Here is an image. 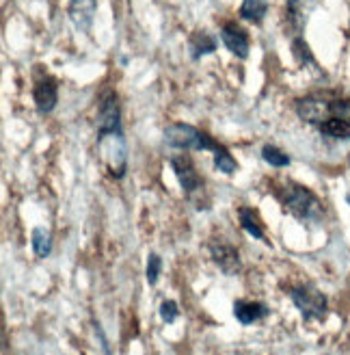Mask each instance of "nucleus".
I'll use <instances>...</instances> for the list:
<instances>
[{
	"instance_id": "obj_14",
	"label": "nucleus",
	"mask_w": 350,
	"mask_h": 355,
	"mask_svg": "<svg viewBox=\"0 0 350 355\" xmlns=\"http://www.w3.org/2000/svg\"><path fill=\"white\" fill-rule=\"evenodd\" d=\"M268 13V0H242L240 5V17L259 24Z\"/></svg>"
},
{
	"instance_id": "obj_3",
	"label": "nucleus",
	"mask_w": 350,
	"mask_h": 355,
	"mask_svg": "<svg viewBox=\"0 0 350 355\" xmlns=\"http://www.w3.org/2000/svg\"><path fill=\"white\" fill-rule=\"evenodd\" d=\"M98 154L102 158L104 169L109 171L111 178L121 180L128 171V146L124 130H109L98 132Z\"/></svg>"
},
{
	"instance_id": "obj_13",
	"label": "nucleus",
	"mask_w": 350,
	"mask_h": 355,
	"mask_svg": "<svg viewBox=\"0 0 350 355\" xmlns=\"http://www.w3.org/2000/svg\"><path fill=\"white\" fill-rule=\"evenodd\" d=\"M217 50V40L212 37V35L208 33H195L190 37V57L192 59H201L205 55H212V52Z\"/></svg>"
},
{
	"instance_id": "obj_19",
	"label": "nucleus",
	"mask_w": 350,
	"mask_h": 355,
	"mask_svg": "<svg viewBox=\"0 0 350 355\" xmlns=\"http://www.w3.org/2000/svg\"><path fill=\"white\" fill-rule=\"evenodd\" d=\"M160 271H163V260L158 254H149L147 258V269H145V277L149 284H156L160 277Z\"/></svg>"
},
{
	"instance_id": "obj_6",
	"label": "nucleus",
	"mask_w": 350,
	"mask_h": 355,
	"mask_svg": "<svg viewBox=\"0 0 350 355\" xmlns=\"http://www.w3.org/2000/svg\"><path fill=\"white\" fill-rule=\"evenodd\" d=\"M98 132L121 130V113H119V100L115 92H104L100 98V111H98Z\"/></svg>"
},
{
	"instance_id": "obj_10",
	"label": "nucleus",
	"mask_w": 350,
	"mask_h": 355,
	"mask_svg": "<svg viewBox=\"0 0 350 355\" xmlns=\"http://www.w3.org/2000/svg\"><path fill=\"white\" fill-rule=\"evenodd\" d=\"M210 256H212L214 264L227 275L240 273V256L236 252V247L227 243H212L210 245Z\"/></svg>"
},
{
	"instance_id": "obj_11",
	"label": "nucleus",
	"mask_w": 350,
	"mask_h": 355,
	"mask_svg": "<svg viewBox=\"0 0 350 355\" xmlns=\"http://www.w3.org/2000/svg\"><path fill=\"white\" fill-rule=\"evenodd\" d=\"M95 11H98V0H69V7H67L69 20L74 22L78 31H84V33L91 28Z\"/></svg>"
},
{
	"instance_id": "obj_12",
	"label": "nucleus",
	"mask_w": 350,
	"mask_h": 355,
	"mask_svg": "<svg viewBox=\"0 0 350 355\" xmlns=\"http://www.w3.org/2000/svg\"><path fill=\"white\" fill-rule=\"evenodd\" d=\"M234 316L242 325H253L268 316V306L261 301H249V299H236L234 301Z\"/></svg>"
},
{
	"instance_id": "obj_22",
	"label": "nucleus",
	"mask_w": 350,
	"mask_h": 355,
	"mask_svg": "<svg viewBox=\"0 0 350 355\" xmlns=\"http://www.w3.org/2000/svg\"><path fill=\"white\" fill-rule=\"evenodd\" d=\"M95 331H98V338H100V343H102V349H104V355H111V347H109V340L104 338V331H102V327L95 323Z\"/></svg>"
},
{
	"instance_id": "obj_2",
	"label": "nucleus",
	"mask_w": 350,
	"mask_h": 355,
	"mask_svg": "<svg viewBox=\"0 0 350 355\" xmlns=\"http://www.w3.org/2000/svg\"><path fill=\"white\" fill-rule=\"evenodd\" d=\"M279 200L284 202L286 210H290V215H294L299 221L318 223L324 217V208H322L320 200L303 184L286 182L282 189H279Z\"/></svg>"
},
{
	"instance_id": "obj_15",
	"label": "nucleus",
	"mask_w": 350,
	"mask_h": 355,
	"mask_svg": "<svg viewBox=\"0 0 350 355\" xmlns=\"http://www.w3.org/2000/svg\"><path fill=\"white\" fill-rule=\"evenodd\" d=\"M238 219H240V225L247 230V234L261 241L264 239V227H261V221L257 217V210L253 208H240L238 210Z\"/></svg>"
},
{
	"instance_id": "obj_18",
	"label": "nucleus",
	"mask_w": 350,
	"mask_h": 355,
	"mask_svg": "<svg viewBox=\"0 0 350 355\" xmlns=\"http://www.w3.org/2000/svg\"><path fill=\"white\" fill-rule=\"evenodd\" d=\"M261 158H264V161L273 167H288L290 165V156L273 144H266L264 148H261Z\"/></svg>"
},
{
	"instance_id": "obj_21",
	"label": "nucleus",
	"mask_w": 350,
	"mask_h": 355,
	"mask_svg": "<svg viewBox=\"0 0 350 355\" xmlns=\"http://www.w3.org/2000/svg\"><path fill=\"white\" fill-rule=\"evenodd\" d=\"M292 50H294L296 59H299L301 63H305V65H313V57H311V52L307 50V46H305V42H303L301 37H296V40H294V44H292Z\"/></svg>"
},
{
	"instance_id": "obj_4",
	"label": "nucleus",
	"mask_w": 350,
	"mask_h": 355,
	"mask_svg": "<svg viewBox=\"0 0 350 355\" xmlns=\"http://www.w3.org/2000/svg\"><path fill=\"white\" fill-rule=\"evenodd\" d=\"M165 141L171 148L199 150V152H217L221 146L217 139L201 132L195 126H190V123H173V126H169L165 130Z\"/></svg>"
},
{
	"instance_id": "obj_20",
	"label": "nucleus",
	"mask_w": 350,
	"mask_h": 355,
	"mask_svg": "<svg viewBox=\"0 0 350 355\" xmlns=\"http://www.w3.org/2000/svg\"><path fill=\"white\" fill-rule=\"evenodd\" d=\"M178 316H180L178 304H175L173 299H165L163 304H160V318H163V321H165V323H173Z\"/></svg>"
},
{
	"instance_id": "obj_7",
	"label": "nucleus",
	"mask_w": 350,
	"mask_h": 355,
	"mask_svg": "<svg viewBox=\"0 0 350 355\" xmlns=\"http://www.w3.org/2000/svg\"><path fill=\"white\" fill-rule=\"evenodd\" d=\"M221 42L225 44V48L232 52L234 57L238 59H247L249 57V50H251V42H249V35L242 26H238L236 22H227L221 28Z\"/></svg>"
},
{
	"instance_id": "obj_9",
	"label": "nucleus",
	"mask_w": 350,
	"mask_h": 355,
	"mask_svg": "<svg viewBox=\"0 0 350 355\" xmlns=\"http://www.w3.org/2000/svg\"><path fill=\"white\" fill-rule=\"evenodd\" d=\"M33 100H35V106H37V111L48 115L55 111V106L59 102V85L55 78H44L35 85L33 89Z\"/></svg>"
},
{
	"instance_id": "obj_5",
	"label": "nucleus",
	"mask_w": 350,
	"mask_h": 355,
	"mask_svg": "<svg viewBox=\"0 0 350 355\" xmlns=\"http://www.w3.org/2000/svg\"><path fill=\"white\" fill-rule=\"evenodd\" d=\"M288 293L292 297V304L299 308L305 318H322L326 314V297L311 284L292 286Z\"/></svg>"
},
{
	"instance_id": "obj_8",
	"label": "nucleus",
	"mask_w": 350,
	"mask_h": 355,
	"mask_svg": "<svg viewBox=\"0 0 350 355\" xmlns=\"http://www.w3.org/2000/svg\"><path fill=\"white\" fill-rule=\"evenodd\" d=\"M169 161H171V169H173L175 178H178L180 187L184 189V193H195V191H199V187H201V175L195 169V165H192L190 156L180 154V156H171Z\"/></svg>"
},
{
	"instance_id": "obj_16",
	"label": "nucleus",
	"mask_w": 350,
	"mask_h": 355,
	"mask_svg": "<svg viewBox=\"0 0 350 355\" xmlns=\"http://www.w3.org/2000/svg\"><path fill=\"white\" fill-rule=\"evenodd\" d=\"M30 245H33V252H35V256H37V258L50 256V252H52V236H50L48 230H44V227L33 230Z\"/></svg>"
},
{
	"instance_id": "obj_1",
	"label": "nucleus",
	"mask_w": 350,
	"mask_h": 355,
	"mask_svg": "<svg viewBox=\"0 0 350 355\" xmlns=\"http://www.w3.org/2000/svg\"><path fill=\"white\" fill-rule=\"evenodd\" d=\"M296 115L331 139H350V100L335 94H311L294 102Z\"/></svg>"
},
{
	"instance_id": "obj_23",
	"label": "nucleus",
	"mask_w": 350,
	"mask_h": 355,
	"mask_svg": "<svg viewBox=\"0 0 350 355\" xmlns=\"http://www.w3.org/2000/svg\"><path fill=\"white\" fill-rule=\"evenodd\" d=\"M348 204H350V195H348Z\"/></svg>"
},
{
	"instance_id": "obj_17",
	"label": "nucleus",
	"mask_w": 350,
	"mask_h": 355,
	"mask_svg": "<svg viewBox=\"0 0 350 355\" xmlns=\"http://www.w3.org/2000/svg\"><path fill=\"white\" fill-rule=\"evenodd\" d=\"M214 154V167L221 171V173H227V175H232L236 169H238V163L234 161V156L230 154V150H227L225 146H219Z\"/></svg>"
}]
</instances>
